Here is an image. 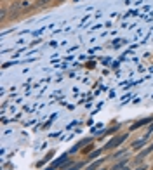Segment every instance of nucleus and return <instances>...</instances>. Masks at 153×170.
I'll return each instance as SVG.
<instances>
[{"label": "nucleus", "instance_id": "20e7f679", "mask_svg": "<svg viewBox=\"0 0 153 170\" xmlns=\"http://www.w3.org/2000/svg\"><path fill=\"white\" fill-rule=\"evenodd\" d=\"M99 165H101V161H98V163H94V165H91V167H89L87 170H96L98 167H99Z\"/></svg>", "mask_w": 153, "mask_h": 170}, {"label": "nucleus", "instance_id": "39448f33", "mask_svg": "<svg viewBox=\"0 0 153 170\" xmlns=\"http://www.w3.org/2000/svg\"><path fill=\"white\" fill-rule=\"evenodd\" d=\"M115 169H118V170H129V167H125V165H118V167H115Z\"/></svg>", "mask_w": 153, "mask_h": 170}, {"label": "nucleus", "instance_id": "423d86ee", "mask_svg": "<svg viewBox=\"0 0 153 170\" xmlns=\"http://www.w3.org/2000/svg\"><path fill=\"white\" fill-rule=\"evenodd\" d=\"M152 130H153V123H152V125H150V132H152Z\"/></svg>", "mask_w": 153, "mask_h": 170}, {"label": "nucleus", "instance_id": "f257e3e1", "mask_svg": "<svg viewBox=\"0 0 153 170\" xmlns=\"http://www.w3.org/2000/svg\"><path fill=\"white\" fill-rule=\"evenodd\" d=\"M125 139H127V134H122V135H117V137H113L110 142H106V149H113V148L120 146V144H122Z\"/></svg>", "mask_w": 153, "mask_h": 170}, {"label": "nucleus", "instance_id": "f03ea898", "mask_svg": "<svg viewBox=\"0 0 153 170\" xmlns=\"http://www.w3.org/2000/svg\"><path fill=\"white\" fill-rule=\"evenodd\" d=\"M66 160H68V155H63L61 158H58L56 161H52V165H51V169H49V170H56V169H61V167H64Z\"/></svg>", "mask_w": 153, "mask_h": 170}, {"label": "nucleus", "instance_id": "7ed1b4c3", "mask_svg": "<svg viewBox=\"0 0 153 170\" xmlns=\"http://www.w3.org/2000/svg\"><path fill=\"white\" fill-rule=\"evenodd\" d=\"M82 165H84V163H82V161H80V163H77V165H73L72 169H64V170H78V169H80V167H82Z\"/></svg>", "mask_w": 153, "mask_h": 170}]
</instances>
